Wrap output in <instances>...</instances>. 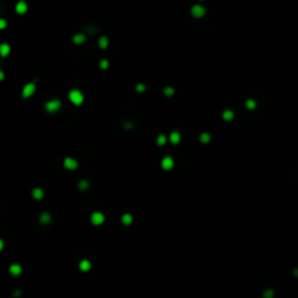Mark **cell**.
I'll return each mask as SVG.
<instances>
[{
    "label": "cell",
    "mask_w": 298,
    "mask_h": 298,
    "mask_svg": "<svg viewBox=\"0 0 298 298\" xmlns=\"http://www.w3.org/2000/svg\"><path fill=\"white\" fill-rule=\"evenodd\" d=\"M100 68H101L102 70L107 69V68H108V61H107V60H101V61H100Z\"/></svg>",
    "instance_id": "cb8c5ba5"
},
{
    "label": "cell",
    "mask_w": 298,
    "mask_h": 298,
    "mask_svg": "<svg viewBox=\"0 0 298 298\" xmlns=\"http://www.w3.org/2000/svg\"><path fill=\"white\" fill-rule=\"evenodd\" d=\"M78 187H79L81 190H86V189L89 188V182H88V181H81Z\"/></svg>",
    "instance_id": "603a6c76"
},
{
    "label": "cell",
    "mask_w": 298,
    "mask_h": 298,
    "mask_svg": "<svg viewBox=\"0 0 298 298\" xmlns=\"http://www.w3.org/2000/svg\"><path fill=\"white\" fill-rule=\"evenodd\" d=\"M72 41H74V43H76V44H82V43L85 41V35H84V34H76V35L72 37Z\"/></svg>",
    "instance_id": "5bb4252c"
},
{
    "label": "cell",
    "mask_w": 298,
    "mask_h": 298,
    "mask_svg": "<svg viewBox=\"0 0 298 298\" xmlns=\"http://www.w3.org/2000/svg\"><path fill=\"white\" fill-rule=\"evenodd\" d=\"M121 220H122V222H123L125 225H130V224H132V221H133V218H132V215H130V214L126 213V214H123V215H122Z\"/></svg>",
    "instance_id": "e0dca14e"
},
{
    "label": "cell",
    "mask_w": 298,
    "mask_h": 298,
    "mask_svg": "<svg viewBox=\"0 0 298 298\" xmlns=\"http://www.w3.org/2000/svg\"><path fill=\"white\" fill-rule=\"evenodd\" d=\"M27 9H28V6H27V4H26L25 1L18 2L16 7H15V11H16L19 14H25V13L27 12Z\"/></svg>",
    "instance_id": "ba28073f"
},
{
    "label": "cell",
    "mask_w": 298,
    "mask_h": 298,
    "mask_svg": "<svg viewBox=\"0 0 298 298\" xmlns=\"http://www.w3.org/2000/svg\"><path fill=\"white\" fill-rule=\"evenodd\" d=\"M163 92H164V95H165V96L171 97V96L174 95V92H175V91H174V89H172V88L168 86V88H165V89H164V91H163Z\"/></svg>",
    "instance_id": "7402d4cb"
},
{
    "label": "cell",
    "mask_w": 298,
    "mask_h": 298,
    "mask_svg": "<svg viewBox=\"0 0 298 298\" xmlns=\"http://www.w3.org/2000/svg\"><path fill=\"white\" fill-rule=\"evenodd\" d=\"M79 268L82 271H89L91 269V262L89 260H83L79 263Z\"/></svg>",
    "instance_id": "30bf717a"
},
{
    "label": "cell",
    "mask_w": 298,
    "mask_h": 298,
    "mask_svg": "<svg viewBox=\"0 0 298 298\" xmlns=\"http://www.w3.org/2000/svg\"><path fill=\"white\" fill-rule=\"evenodd\" d=\"M210 140H211V135L208 133H201L200 134V141L203 143H207V142H210Z\"/></svg>",
    "instance_id": "d6986e66"
},
{
    "label": "cell",
    "mask_w": 298,
    "mask_h": 298,
    "mask_svg": "<svg viewBox=\"0 0 298 298\" xmlns=\"http://www.w3.org/2000/svg\"><path fill=\"white\" fill-rule=\"evenodd\" d=\"M4 246H5V242L0 239V250H2V248H4Z\"/></svg>",
    "instance_id": "f1b7e54d"
},
{
    "label": "cell",
    "mask_w": 298,
    "mask_h": 298,
    "mask_svg": "<svg viewBox=\"0 0 298 298\" xmlns=\"http://www.w3.org/2000/svg\"><path fill=\"white\" fill-rule=\"evenodd\" d=\"M64 167H65L67 169H69V170H75V169L78 167V163H77L76 160H74V158H71V157H67V158L64 160Z\"/></svg>",
    "instance_id": "8992f818"
},
{
    "label": "cell",
    "mask_w": 298,
    "mask_h": 298,
    "mask_svg": "<svg viewBox=\"0 0 298 298\" xmlns=\"http://www.w3.org/2000/svg\"><path fill=\"white\" fill-rule=\"evenodd\" d=\"M165 142H167V136H165L164 134L158 135V137H157V144H158V146H164Z\"/></svg>",
    "instance_id": "ffe728a7"
},
{
    "label": "cell",
    "mask_w": 298,
    "mask_h": 298,
    "mask_svg": "<svg viewBox=\"0 0 298 298\" xmlns=\"http://www.w3.org/2000/svg\"><path fill=\"white\" fill-rule=\"evenodd\" d=\"M6 26H7V22H6V20H4V19H0V29H4Z\"/></svg>",
    "instance_id": "4316f807"
},
{
    "label": "cell",
    "mask_w": 298,
    "mask_h": 298,
    "mask_svg": "<svg viewBox=\"0 0 298 298\" xmlns=\"http://www.w3.org/2000/svg\"><path fill=\"white\" fill-rule=\"evenodd\" d=\"M69 99L75 105H81L84 101V96L82 95V92L79 90H72L69 93Z\"/></svg>",
    "instance_id": "6da1fadb"
},
{
    "label": "cell",
    "mask_w": 298,
    "mask_h": 298,
    "mask_svg": "<svg viewBox=\"0 0 298 298\" xmlns=\"http://www.w3.org/2000/svg\"><path fill=\"white\" fill-rule=\"evenodd\" d=\"M144 90H146V86L143 84H137L136 85V91L137 92H143Z\"/></svg>",
    "instance_id": "d4e9b609"
},
{
    "label": "cell",
    "mask_w": 298,
    "mask_h": 298,
    "mask_svg": "<svg viewBox=\"0 0 298 298\" xmlns=\"http://www.w3.org/2000/svg\"><path fill=\"white\" fill-rule=\"evenodd\" d=\"M43 196H44V192H43V190H42V189L36 188V189H34V190H33V197H34L35 199L40 200V199L43 198Z\"/></svg>",
    "instance_id": "4fadbf2b"
},
{
    "label": "cell",
    "mask_w": 298,
    "mask_h": 298,
    "mask_svg": "<svg viewBox=\"0 0 298 298\" xmlns=\"http://www.w3.org/2000/svg\"><path fill=\"white\" fill-rule=\"evenodd\" d=\"M9 51H11V47H9L8 44H6V43L0 44V55H1L2 57L7 56V55L9 54Z\"/></svg>",
    "instance_id": "7c38bea8"
},
{
    "label": "cell",
    "mask_w": 298,
    "mask_h": 298,
    "mask_svg": "<svg viewBox=\"0 0 298 298\" xmlns=\"http://www.w3.org/2000/svg\"><path fill=\"white\" fill-rule=\"evenodd\" d=\"M4 77H5V74L0 70V81H2V79H4Z\"/></svg>",
    "instance_id": "f546056e"
},
{
    "label": "cell",
    "mask_w": 298,
    "mask_h": 298,
    "mask_svg": "<svg viewBox=\"0 0 298 298\" xmlns=\"http://www.w3.org/2000/svg\"><path fill=\"white\" fill-rule=\"evenodd\" d=\"M170 142L172 143V144H177L180 141H181V135H180V133L178 132H172L171 134H170Z\"/></svg>",
    "instance_id": "8fae6325"
},
{
    "label": "cell",
    "mask_w": 298,
    "mask_h": 298,
    "mask_svg": "<svg viewBox=\"0 0 298 298\" xmlns=\"http://www.w3.org/2000/svg\"><path fill=\"white\" fill-rule=\"evenodd\" d=\"M205 13H206V9L201 5H195L191 8V14L195 18H201V16H204Z\"/></svg>",
    "instance_id": "277c9868"
},
{
    "label": "cell",
    "mask_w": 298,
    "mask_h": 298,
    "mask_svg": "<svg viewBox=\"0 0 298 298\" xmlns=\"http://www.w3.org/2000/svg\"><path fill=\"white\" fill-rule=\"evenodd\" d=\"M60 107H61V101L58 99H53L46 104V108H47V111L50 112V113H54V112L58 111Z\"/></svg>",
    "instance_id": "7a4b0ae2"
},
{
    "label": "cell",
    "mask_w": 298,
    "mask_h": 298,
    "mask_svg": "<svg viewBox=\"0 0 298 298\" xmlns=\"http://www.w3.org/2000/svg\"><path fill=\"white\" fill-rule=\"evenodd\" d=\"M104 220H105V217L100 212H95L91 215V221H92L93 225H101L104 222Z\"/></svg>",
    "instance_id": "5b68a950"
},
{
    "label": "cell",
    "mask_w": 298,
    "mask_h": 298,
    "mask_svg": "<svg viewBox=\"0 0 298 298\" xmlns=\"http://www.w3.org/2000/svg\"><path fill=\"white\" fill-rule=\"evenodd\" d=\"M107 46H108V39L106 36H101L99 39V47L102 48V49H105Z\"/></svg>",
    "instance_id": "ac0fdd59"
},
{
    "label": "cell",
    "mask_w": 298,
    "mask_h": 298,
    "mask_svg": "<svg viewBox=\"0 0 298 298\" xmlns=\"http://www.w3.org/2000/svg\"><path fill=\"white\" fill-rule=\"evenodd\" d=\"M20 295H21V291H20V290H16V291L13 294V297H19Z\"/></svg>",
    "instance_id": "83f0119b"
},
{
    "label": "cell",
    "mask_w": 298,
    "mask_h": 298,
    "mask_svg": "<svg viewBox=\"0 0 298 298\" xmlns=\"http://www.w3.org/2000/svg\"><path fill=\"white\" fill-rule=\"evenodd\" d=\"M50 220H51V217H50V214H49V213H47V212L42 213V214H41V217H40V221H41L42 224H44V225L49 224V222H50Z\"/></svg>",
    "instance_id": "2e32d148"
},
{
    "label": "cell",
    "mask_w": 298,
    "mask_h": 298,
    "mask_svg": "<svg viewBox=\"0 0 298 298\" xmlns=\"http://www.w3.org/2000/svg\"><path fill=\"white\" fill-rule=\"evenodd\" d=\"M246 107H247L248 109H254V108L256 107V102L253 99H248L246 101Z\"/></svg>",
    "instance_id": "44dd1931"
},
{
    "label": "cell",
    "mask_w": 298,
    "mask_h": 298,
    "mask_svg": "<svg viewBox=\"0 0 298 298\" xmlns=\"http://www.w3.org/2000/svg\"><path fill=\"white\" fill-rule=\"evenodd\" d=\"M233 118H234V113H233V111H231V109H226V111H224V112H222V119H224V120H226V121H231Z\"/></svg>",
    "instance_id": "9a60e30c"
},
{
    "label": "cell",
    "mask_w": 298,
    "mask_h": 298,
    "mask_svg": "<svg viewBox=\"0 0 298 298\" xmlns=\"http://www.w3.org/2000/svg\"><path fill=\"white\" fill-rule=\"evenodd\" d=\"M273 297V290L268 289L266 292H264V298H271Z\"/></svg>",
    "instance_id": "484cf974"
},
{
    "label": "cell",
    "mask_w": 298,
    "mask_h": 298,
    "mask_svg": "<svg viewBox=\"0 0 298 298\" xmlns=\"http://www.w3.org/2000/svg\"><path fill=\"white\" fill-rule=\"evenodd\" d=\"M34 92H35V84H34V83H29V84H27V85L23 86L22 97H23V98H29Z\"/></svg>",
    "instance_id": "3957f363"
},
{
    "label": "cell",
    "mask_w": 298,
    "mask_h": 298,
    "mask_svg": "<svg viewBox=\"0 0 298 298\" xmlns=\"http://www.w3.org/2000/svg\"><path fill=\"white\" fill-rule=\"evenodd\" d=\"M162 168L164 169V170H170L172 167H174V160L171 158V157H169V156H167V157H164L163 160H162Z\"/></svg>",
    "instance_id": "52a82bcc"
},
{
    "label": "cell",
    "mask_w": 298,
    "mask_h": 298,
    "mask_svg": "<svg viewBox=\"0 0 298 298\" xmlns=\"http://www.w3.org/2000/svg\"><path fill=\"white\" fill-rule=\"evenodd\" d=\"M21 271H22V268H21V266H20V264L14 263V264H12V266L9 267V273H11L12 275H14V276L20 275V274H21Z\"/></svg>",
    "instance_id": "9c48e42d"
}]
</instances>
